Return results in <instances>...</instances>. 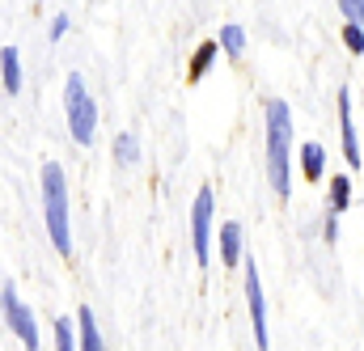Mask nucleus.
Masks as SVG:
<instances>
[{
  "label": "nucleus",
  "mask_w": 364,
  "mask_h": 351,
  "mask_svg": "<svg viewBox=\"0 0 364 351\" xmlns=\"http://www.w3.org/2000/svg\"><path fill=\"white\" fill-rule=\"evenodd\" d=\"M263 127H267V182H272L275 199H288L292 195V157L301 153L296 140H292V106L284 97H267L263 106Z\"/></svg>",
  "instance_id": "1"
},
{
  "label": "nucleus",
  "mask_w": 364,
  "mask_h": 351,
  "mask_svg": "<svg viewBox=\"0 0 364 351\" xmlns=\"http://www.w3.org/2000/svg\"><path fill=\"white\" fill-rule=\"evenodd\" d=\"M38 182H43V225H47V237H51V246H55L60 259H73L77 237H73V216H68V182H64V166H60V161H43Z\"/></svg>",
  "instance_id": "2"
},
{
  "label": "nucleus",
  "mask_w": 364,
  "mask_h": 351,
  "mask_svg": "<svg viewBox=\"0 0 364 351\" xmlns=\"http://www.w3.org/2000/svg\"><path fill=\"white\" fill-rule=\"evenodd\" d=\"M64 114H68V136L77 148H90L93 136H97V102L85 89V77L81 72H68L64 81Z\"/></svg>",
  "instance_id": "3"
},
{
  "label": "nucleus",
  "mask_w": 364,
  "mask_h": 351,
  "mask_svg": "<svg viewBox=\"0 0 364 351\" xmlns=\"http://www.w3.org/2000/svg\"><path fill=\"white\" fill-rule=\"evenodd\" d=\"M0 309H4V330L21 343V351H43V330H38L30 305L17 296V284L13 279L0 284Z\"/></svg>",
  "instance_id": "4"
},
{
  "label": "nucleus",
  "mask_w": 364,
  "mask_h": 351,
  "mask_svg": "<svg viewBox=\"0 0 364 351\" xmlns=\"http://www.w3.org/2000/svg\"><path fill=\"white\" fill-rule=\"evenodd\" d=\"M212 220H216V199L212 186H203L191 203V254L199 266H212Z\"/></svg>",
  "instance_id": "5"
},
{
  "label": "nucleus",
  "mask_w": 364,
  "mask_h": 351,
  "mask_svg": "<svg viewBox=\"0 0 364 351\" xmlns=\"http://www.w3.org/2000/svg\"><path fill=\"white\" fill-rule=\"evenodd\" d=\"M242 271H246V309H250V326H255V347L272 351V335H267V296H263V275H259V263H255V259H246Z\"/></svg>",
  "instance_id": "6"
},
{
  "label": "nucleus",
  "mask_w": 364,
  "mask_h": 351,
  "mask_svg": "<svg viewBox=\"0 0 364 351\" xmlns=\"http://www.w3.org/2000/svg\"><path fill=\"white\" fill-rule=\"evenodd\" d=\"M335 102H339V136H343V161H348V170H352V174H364V140L356 136L352 93H348V89H339V93H335Z\"/></svg>",
  "instance_id": "7"
},
{
  "label": "nucleus",
  "mask_w": 364,
  "mask_h": 351,
  "mask_svg": "<svg viewBox=\"0 0 364 351\" xmlns=\"http://www.w3.org/2000/svg\"><path fill=\"white\" fill-rule=\"evenodd\" d=\"M246 259H250V254H246V229H242L237 220H225V225H220V263L242 266Z\"/></svg>",
  "instance_id": "8"
},
{
  "label": "nucleus",
  "mask_w": 364,
  "mask_h": 351,
  "mask_svg": "<svg viewBox=\"0 0 364 351\" xmlns=\"http://www.w3.org/2000/svg\"><path fill=\"white\" fill-rule=\"evenodd\" d=\"M296 161H301V174H305V182H322L326 178V144L322 140H305L301 144V153H296Z\"/></svg>",
  "instance_id": "9"
},
{
  "label": "nucleus",
  "mask_w": 364,
  "mask_h": 351,
  "mask_svg": "<svg viewBox=\"0 0 364 351\" xmlns=\"http://www.w3.org/2000/svg\"><path fill=\"white\" fill-rule=\"evenodd\" d=\"M0 81H4V97H17L26 89V77H21V60H17V47L4 43L0 47Z\"/></svg>",
  "instance_id": "10"
},
{
  "label": "nucleus",
  "mask_w": 364,
  "mask_h": 351,
  "mask_svg": "<svg viewBox=\"0 0 364 351\" xmlns=\"http://www.w3.org/2000/svg\"><path fill=\"white\" fill-rule=\"evenodd\" d=\"M216 55H220V43H216V38H212V43H199L195 55H191V64H186V81L199 85V81L208 77V68L216 64Z\"/></svg>",
  "instance_id": "11"
},
{
  "label": "nucleus",
  "mask_w": 364,
  "mask_h": 351,
  "mask_svg": "<svg viewBox=\"0 0 364 351\" xmlns=\"http://www.w3.org/2000/svg\"><path fill=\"white\" fill-rule=\"evenodd\" d=\"M326 199H331V212H348L352 207V199H356V182H352V174H335L331 182H326Z\"/></svg>",
  "instance_id": "12"
},
{
  "label": "nucleus",
  "mask_w": 364,
  "mask_h": 351,
  "mask_svg": "<svg viewBox=\"0 0 364 351\" xmlns=\"http://www.w3.org/2000/svg\"><path fill=\"white\" fill-rule=\"evenodd\" d=\"M77 330H81V351H106V339L97 330V318H93L90 305L77 309Z\"/></svg>",
  "instance_id": "13"
},
{
  "label": "nucleus",
  "mask_w": 364,
  "mask_h": 351,
  "mask_svg": "<svg viewBox=\"0 0 364 351\" xmlns=\"http://www.w3.org/2000/svg\"><path fill=\"white\" fill-rule=\"evenodd\" d=\"M216 43H220V51H225L229 60H242V55H246V26H237V21H229V26H220V34H216Z\"/></svg>",
  "instance_id": "14"
},
{
  "label": "nucleus",
  "mask_w": 364,
  "mask_h": 351,
  "mask_svg": "<svg viewBox=\"0 0 364 351\" xmlns=\"http://www.w3.org/2000/svg\"><path fill=\"white\" fill-rule=\"evenodd\" d=\"M51 335H55V351H81L77 318H55V322H51Z\"/></svg>",
  "instance_id": "15"
},
{
  "label": "nucleus",
  "mask_w": 364,
  "mask_h": 351,
  "mask_svg": "<svg viewBox=\"0 0 364 351\" xmlns=\"http://www.w3.org/2000/svg\"><path fill=\"white\" fill-rule=\"evenodd\" d=\"M114 161H119L123 170L140 166V140H136L132 131H119V136H114Z\"/></svg>",
  "instance_id": "16"
},
{
  "label": "nucleus",
  "mask_w": 364,
  "mask_h": 351,
  "mask_svg": "<svg viewBox=\"0 0 364 351\" xmlns=\"http://www.w3.org/2000/svg\"><path fill=\"white\" fill-rule=\"evenodd\" d=\"M343 47H348L352 55H364V26H356V21H343Z\"/></svg>",
  "instance_id": "17"
},
{
  "label": "nucleus",
  "mask_w": 364,
  "mask_h": 351,
  "mask_svg": "<svg viewBox=\"0 0 364 351\" xmlns=\"http://www.w3.org/2000/svg\"><path fill=\"white\" fill-rule=\"evenodd\" d=\"M68 30H73V17H68V13H55V17H51V26H47V38H51V43H60Z\"/></svg>",
  "instance_id": "18"
},
{
  "label": "nucleus",
  "mask_w": 364,
  "mask_h": 351,
  "mask_svg": "<svg viewBox=\"0 0 364 351\" xmlns=\"http://www.w3.org/2000/svg\"><path fill=\"white\" fill-rule=\"evenodd\" d=\"M335 4H339V13H343L348 21L364 26V0H335Z\"/></svg>",
  "instance_id": "19"
},
{
  "label": "nucleus",
  "mask_w": 364,
  "mask_h": 351,
  "mask_svg": "<svg viewBox=\"0 0 364 351\" xmlns=\"http://www.w3.org/2000/svg\"><path fill=\"white\" fill-rule=\"evenodd\" d=\"M322 237H326V246H335V242H339V212H326V225H322Z\"/></svg>",
  "instance_id": "20"
},
{
  "label": "nucleus",
  "mask_w": 364,
  "mask_h": 351,
  "mask_svg": "<svg viewBox=\"0 0 364 351\" xmlns=\"http://www.w3.org/2000/svg\"><path fill=\"white\" fill-rule=\"evenodd\" d=\"M360 106H364V89H360Z\"/></svg>",
  "instance_id": "21"
}]
</instances>
